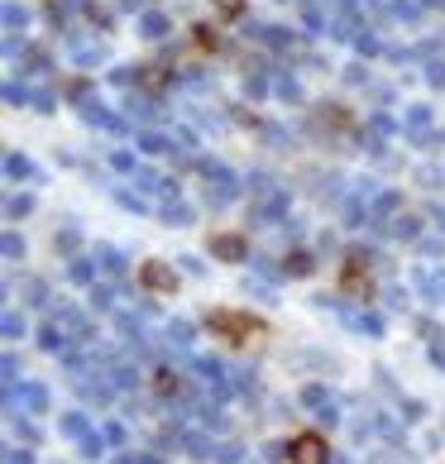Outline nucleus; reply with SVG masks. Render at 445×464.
Returning a JSON list of instances; mask_svg holds the SVG:
<instances>
[{"instance_id":"f257e3e1","label":"nucleus","mask_w":445,"mask_h":464,"mask_svg":"<svg viewBox=\"0 0 445 464\" xmlns=\"http://www.w3.org/2000/svg\"><path fill=\"white\" fill-rule=\"evenodd\" d=\"M297 450H302V455H297L302 464H321V440H316V436H306V440L297 445Z\"/></svg>"},{"instance_id":"7ed1b4c3","label":"nucleus","mask_w":445,"mask_h":464,"mask_svg":"<svg viewBox=\"0 0 445 464\" xmlns=\"http://www.w3.org/2000/svg\"><path fill=\"white\" fill-rule=\"evenodd\" d=\"M149 283H153V287H168V283H173V278H168L163 268H149Z\"/></svg>"},{"instance_id":"f03ea898","label":"nucleus","mask_w":445,"mask_h":464,"mask_svg":"<svg viewBox=\"0 0 445 464\" xmlns=\"http://www.w3.org/2000/svg\"><path fill=\"white\" fill-rule=\"evenodd\" d=\"M216 254H226V259H239V254H245V245H239L235 235H220V239H216Z\"/></svg>"}]
</instances>
